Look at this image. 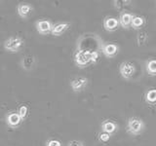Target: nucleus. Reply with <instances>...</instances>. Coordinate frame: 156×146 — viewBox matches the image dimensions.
<instances>
[{
    "instance_id": "1",
    "label": "nucleus",
    "mask_w": 156,
    "mask_h": 146,
    "mask_svg": "<svg viewBox=\"0 0 156 146\" xmlns=\"http://www.w3.org/2000/svg\"><path fill=\"white\" fill-rule=\"evenodd\" d=\"M144 129V121L136 118V117H133L128 120V124H127V130L129 131L131 134L136 135L140 134Z\"/></svg>"
},
{
    "instance_id": "2",
    "label": "nucleus",
    "mask_w": 156,
    "mask_h": 146,
    "mask_svg": "<svg viewBox=\"0 0 156 146\" xmlns=\"http://www.w3.org/2000/svg\"><path fill=\"white\" fill-rule=\"evenodd\" d=\"M23 45V40L21 37H10L4 42V49L8 52L17 53Z\"/></svg>"
},
{
    "instance_id": "3",
    "label": "nucleus",
    "mask_w": 156,
    "mask_h": 146,
    "mask_svg": "<svg viewBox=\"0 0 156 146\" xmlns=\"http://www.w3.org/2000/svg\"><path fill=\"white\" fill-rule=\"evenodd\" d=\"M75 63L78 66H87L91 62V52L87 50H80L75 54Z\"/></svg>"
},
{
    "instance_id": "4",
    "label": "nucleus",
    "mask_w": 156,
    "mask_h": 146,
    "mask_svg": "<svg viewBox=\"0 0 156 146\" xmlns=\"http://www.w3.org/2000/svg\"><path fill=\"white\" fill-rule=\"evenodd\" d=\"M120 73L124 79H130L135 74V65L130 61H124L120 64Z\"/></svg>"
},
{
    "instance_id": "5",
    "label": "nucleus",
    "mask_w": 156,
    "mask_h": 146,
    "mask_svg": "<svg viewBox=\"0 0 156 146\" xmlns=\"http://www.w3.org/2000/svg\"><path fill=\"white\" fill-rule=\"evenodd\" d=\"M88 84V79L84 77H78L73 79L70 83V86L74 92H81Z\"/></svg>"
},
{
    "instance_id": "6",
    "label": "nucleus",
    "mask_w": 156,
    "mask_h": 146,
    "mask_svg": "<svg viewBox=\"0 0 156 146\" xmlns=\"http://www.w3.org/2000/svg\"><path fill=\"white\" fill-rule=\"evenodd\" d=\"M53 27V24L51 22L47 21V19H41L36 23V29L39 33L41 34H47L49 32H51Z\"/></svg>"
},
{
    "instance_id": "7",
    "label": "nucleus",
    "mask_w": 156,
    "mask_h": 146,
    "mask_svg": "<svg viewBox=\"0 0 156 146\" xmlns=\"http://www.w3.org/2000/svg\"><path fill=\"white\" fill-rule=\"evenodd\" d=\"M119 51V48L115 44H106L104 47L101 48V52L102 54L106 57H113L114 56L117 55V53Z\"/></svg>"
},
{
    "instance_id": "8",
    "label": "nucleus",
    "mask_w": 156,
    "mask_h": 146,
    "mask_svg": "<svg viewBox=\"0 0 156 146\" xmlns=\"http://www.w3.org/2000/svg\"><path fill=\"white\" fill-rule=\"evenodd\" d=\"M119 26L118 19L112 17H107L104 21V27L107 31H114Z\"/></svg>"
},
{
    "instance_id": "9",
    "label": "nucleus",
    "mask_w": 156,
    "mask_h": 146,
    "mask_svg": "<svg viewBox=\"0 0 156 146\" xmlns=\"http://www.w3.org/2000/svg\"><path fill=\"white\" fill-rule=\"evenodd\" d=\"M32 13V6L27 3H22L18 6V14L23 19H27Z\"/></svg>"
},
{
    "instance_id": "10",
    "label": "nucleus",
    "mask_w": 156,
    "mask_h": 146,
    "mask_svg": "<svg viewBox=\"0 0 156 146\" xmlns=\"http://www.w3.org/2000/svg\"><path fill=\"white\" fill-rule=\"evenodd\" d=\"M101 127L102 131L105 134H112L118 130V126H117V124L112 121H105Z\"/></svg>"
},
{
    "instance_id": "11",
    "label": "nucleus",
    "mask_w": 156,
    "mask_h": 146,
    "mask_svg": "<svg viewBox=\"0 0 156 146\" xmlns=\"http://www.w3.org/2000/svg\"><path fill=\"white\" fill-rule=\"evenodd\" d=\"M69 26H70V24L68 23H57V24H55V26H53L51 33L53 34V35H55V36H60L66 30L68 27H69Z\"/></svg>"
},
{
    "instance_id": "12",
    "label": "nucleus",
    "mask_w": 156,
    "mask_h": 146,
    "mask_svg": "<svg viewBox=\"0 0 156 146\" xmlns=\"http://www.w3.org/2000/svg\"><path fill=\"white\" fill-rule=\"evenodd\" d=\"M6 119H7L8 125L10 127H13V128H16V127H18L22 122L21 117H20L19 114L16 113V112H12V113L8 114Z\"/></svg>"
},
{
    "instance_id": "13",
    "label": "nucleus",
    "mask_w": 156,
    "mask_h": 146,
    "mask_svg": "<svg viewBox=\"0 0 156 146\" xmlns=\"http://www.w3.org/2000/svg\"><path fill=\"white\" fill-rule=\"evenodd\" d=\"M132 19H133V16L130 13H123L121 14V16L118 19L119 24L124 28H128L131 26V22Z\"/></svg>"
},
{
    "instance_id": "14",
    "label": "nucleus",
    "mask_w": 156,
    "mask_h": 146,
    "mask_svg": "<svg viewBox=\"0 0 156 146\" xmlns=\"http://www.w3.org/2000/svg\"><path fill=\"white\" fill-rule=\"evenodd\" d=\"M144 24V19L143 17L135 16V17H133V19H132L131 26L134 29H140L141 27H143Z\"/></svg>"
},
{
    "instance_id": "15",
    "label": "nucleus",
    "mask_w": 156,
    "mask_h": 146,
    "mask_svg": "<svg viewBox=\"0 0 156 146\" xmlns=\"http://www.w3.org/2000/svg\"><path fill=\"white\" fill-rule=\"evenodd\" d=\"M146 70L151 76H154L156 74V61L149 60L146 62Z\"/></svg>"
},
{
    "instance_id": "16",
    "label": "nucleus",
    "mask_w": 156,
    "mask_h": 146,
    "mask_svg": "<svg viewBox=\"0 0 156 146\" xmlns=\"http://www.w3.org/2000/svg\"><path fill=\"white\" fill-rule=\"evenodd\" d=\"M22 63H23V68H26V69H30V68L32 67V65H33V63H34V57L32 56L24 57Z\"/></svg>"
},
{
    "instance_id": "17",
    "label": "nucleus",
    "mask_w": 156,
    "mask_h": 146,
    "mask_svg": "<svg viewBox=\"0 0 156 146\" xmlns=\"http://www.w3.org/2000/svg\"><path fill=\"white\" fill-rule=\"evenodd\" d=\"M146 101L148 102L149 104L154 105L156 102V91L154 89L149 90L146 92Z\"/></svg>"
},
{
    "instance_id": "18",
    "label": "nucleus",
    "mask_w": 156,
    "mask_h": 146,
    "mask_svg": "<svg viewBox=\"0 0 156 146\" xmlns=\"http://www.w3.org/2000/svg\"><path fill=\"white\" fill-rule=\"evenodd\" d=\"M27 113H28V108H27V105H22V106L19 108L18 114H19L20 117H21V119H22V120L26 119V117H27Z\"/></svg>"
},
{
    "instance_id": "19",
    "label": "nucleus",
    "mask_w": 156,
    "mask_h": 146,
    "mask_svg": "<svg viewBox=\"0 0 156 146\" xmlns=\"http://www.w3.org/2000/svg\"><path fill=\"white\" fill-rule=\"evenodd\" d=\"M145 40H146V34L144 32H140V34H138V37H136V41H138V45L139 46L144 45Z\"/></svg>"
},
{
    "instance_id": "20",
    "label": "nucleus",
    "mask_w": 156,
    "mask_h": 146,
    "mask_svg": "<svg viewBox=\"0 0 156 146\" xmlns=\"http://www.w3.org/2000/svg\"><path fill=\"white\" fill-rule=\"evenodd\" d=\"M99 139L101 141H102V142H107V141L110 139V134H105V133H101L99 135Z\"/></svg>"
},
{
    "instance_id": "21",
    "label": "nucleus",
    "mask_w": 156,
    "mask_h": 146,
    "mask_svg": "<svg viewBox=\"0 0 156 146\" xmlns=\"http://www.w3.org/2000/svg\"><path fill=\"white\" fill-rule=\"evenodd\" d=\"M99 57H100V54L99 52H97V51H93L91 52V62H97L98 60H99Z\"/></svg>"
},
{
    "instance_id": "22",
    "label": "nucleus",
    "mask_w": 156,
    "mask_h": 146,
    "mask_svg": "<svg viewBox=\"0 0 156 146\" xmlns=\"http://www.w3.org/2000/svg\"><path fill=\"white\" fill-rule=\"evenodd\" d=\"M46 146H62V143L57 139H50L47 141Z\"/></svg>"
},
{
    "instance_id": "23",
    "label": "nucleus",
    "mask_w": 156,
    "mask_h": 146,
    "mask_svg": "<svg viewBox=\"0 0 156 146\" xmlns=\"http://www.w3.org/2000/svg\"><path fill=\"white\" fill-rule=\"evenodd\" d=\"M67 146H83V143L81 141H78V140H71L69 141Z\"/></svg>"
}]
</instances>
